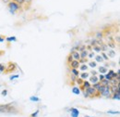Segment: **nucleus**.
I'll list each match as a JSON object with an SVG mask.
<instances>
[{
	"label": "nucleus",
	"mask_w": 120,
	"mask_h": 117,
	"mask_svg": "<svg viewBox=\"0 0 120 117\" xmlns=\"http://www.w3.org/2000/svg\"><path fill=\"white\" fill-rule=\"evenodd\" d=\"M19 110L16 107L14 102L0 104V113H9V114H16L19 113Z\"/></svg>",
	"instance_id": "nucleus-1"
},
{
	"label": "nucleus",
	"mask_w": 120,
	"mask_h": 117,
	"mask_svg": "<svg viewBox=\"0 0 120 117\" xmlns=\"http://www.w3.org/2000/svg\"><path fill=\"white\" fill-rule=\"evenodd\" d=\"M8 10L11 14H15L16 11L21 9V6L19 5L18 3H16L15 1H9L8 4Z\"/></svg>",
	"instance_id": "nucleus-2"
},
{
	"label": "nucleus",
	"mask_w": 120,
	"mask_h": 117,
	"mask_svg": "<svg viewBox=\"0 0 120 117\" xmlns=\"http://www.w3.org/2000/svg\"><path fill=\"white\" fill-rule=\"evenodd\" d=\"M17 64L15 62H12V61H9L6 64V69H5V73H14L17 69Z\"/></svg>",
	"instance_id": "nucleus-3"
},
{
	"label": "nucleus",
	"mask_w": 120,
	"mask_h": 117,
	"mask_svg": "<svg viewBox=\"0 0 120 117\" xmlns=\"http://www.w3.org/2000/svg\"><path fill=\"white\" fill-rule=\"evenodd\" d=\"M111 92H110V85L105 87L104 90L101 92V96L103 97H105V98H111Z\"/></svg>",
	"instance_id": "nucleus-4"
},
{
	"label": "nucleus",
	"mask_w": 120,
	"mask_h": 117,
	"mask_svg": "<svg viewBox=\"0 0 120 117\" xmlns=\"http://www.w3.org/2000/svg\"><path fill=\"white\" fill-rule=\"evenodd\" d=\"M69 112H70L71 117H79V111L75 107H71L69 109Z\"/></svg>",
	"instance_id": "nucleus-5"
},
{
	"label": "nucleus",
	"mask_w": 120,
	"mask_h": 117,
	"mask_svg": "<svg viewBox=\"0 0 120 117\" xmlns=\"http://www.w3.org/2000/svg\"><path fill=\"white\" fill-rule=\"evenodd\" d=\"M86 91H87L88 94L90 95V98H95V95H96L97 91H96V89H95L94 88L90 87V88H88L87 89H86Z\"/></svg>",
	"instance_id": "nucleus-6"
},
{
	"label": "nucleus",
	"mask_w": 120,
	"mask_h": 117,
	"mask_svg": "<svg viewBox=\"0 0 120 117\" xmlns=\"http://www.w3.org/2000/svg\"><path fill=\"white\" fill-rule=\"evenodd\" d=\"M79 60H75V59H73L69 64H68V66L70 67V69H79Z\"/></svg>",
	"instance_id": "nucleus-7"
},
{
	"label": "nucleus",
	"mask_w": 120,
	"mask_h": 117,
	"mask_svg": "<svg viewBox=\"0 0 120 117\" xmlns=\"http://www.w3.org/2000/svg\"><path fill=\"white\" fill-rule=\"evenodd\" d=\"M88 81L90 83V85H94V84H96V83L99 82V79H98V76L97 75H90Z\"/></svg>",
	"instance_id": "nucleus-8"
},
{
	"label": "nucleus",
	"mask_w": 120,
	"mask_h": 117,
	"mask_svg": "<svg viewBox=\"0 0 120 117\" xmlns=\"http://www.w3.org/2000/svg\"><path fill=\"white\" fill-rule=\"evenodd\" d=\"M71 56H72V58L73 59H75V60H79V58H80V55H79V51H73V52H71V53H69Z\"/></svg>",
	"instance_id": "nucleus-9"
},
{
	"label": "nucleus",
	"mask_w": 120,
	"mask_h": 117,
	"mask_svg": "<svg viewBox=\"0 0 120 117\" xmlns=\"http://www.w3.org/2000/svg\"><path fill=\"white\" fill-rule=\"evenodd\" d=\"M82 80H86V79H89L90 77V73H86V72H83V73H79V76Z\"/></svg>",
	"instance_id": "nucleus-10"
},
{
	"label": "nucleus",
	"mask_w": 120,
	"mask_h": 117,
	"mask_svg": "<svg viewBox=\"0 0 120 117\" xmlns=\"http://www.w3.org/2000/svg\"><path fill=\"white\" fill-rule=\"evenodd\" d=\"M71 92H72L74 95H79V94L81 93V91H80L79 88V87H76V86H73V87H72Z\"/></svg>",
	"instance_id": "nucleus-11"
},
{
	"label": "nucleus",
	"mask_w": 120,
	"mask_h": 117,
	"mask_svg": "<svg viewBox=\"0 0 120 117\" xmlns=\"http://www.w3.org/2000/svg\"><path fill=\"white\" fill-rule=\"evenodd\" d=\"M106 55L108 56V58H115L116 57V50L109 49V50H107V54Z\"/></svg>",
	"instance_id": "nucleus-12"
},
{
	"label": "nucleus",
	"mask_w": 120,
	"mask_h": 117,
	"mask_svg": "<svg viewBox=\"0 0 120 117\" xmlns=\"http://www.w3.org/2000/svg\"><path fill=\"white\" fill-rule=\"evenodd\" d=\"M88 65H86V64H80L79 65V71H80V72H87L88 71Z\"/></svg>",
	"instance_id": "nucleus-13"
},
{
	"label": "nucleus",
	"mask_w": 120,
	"mask_h": 117,
	"mask_svg": "<svg viewBox=\"0 0 120 117\" xmlns=\"http://www.w3.org/2000/svg\"><path fill=\"white\" fill-rule=\"evenodd\" d=\"M5 40L8 42V43H11V42H16L17 41V37L16 36H8V37H6Z\"/></svg>",
	"instance_id": "nucleus-14"
},
{
	"label": "nucleus",
	"mask_w": 120,
	"mask_h": 117,
	"mask_svg": "<svg viewBox=\"0 0 120 117\" xmlns=\"http://www.w3.org/2000/svg\"><path fill=\"white\" fill-rule=\"evenodd\" d=\"M88 53H89V51L88 50H83V51H81V52H79V55H80V58H87V56H88Z\"/></svg>",
	"instance_id": "nucleus-15"
},
{
	"label": "nucleus",
	"mask_w": 120,
	"mask_h": 117,
	"mask_svg": "<svg viewBox=\"0 0 120 117\" xmlns=\"http://www.w3.org/2000/svg\"><path fill=\"white\" fill-rule=\"evenodd\" d=\"M104 35H105V34H104V32H100V31L95 33L96 39H101V40H102V39L104 38Z\"/></svg>",
	"instance_id": "nucleus-16"
},
{
	"label": "nucleus",
	"mask_w": 120,
	"mask_h": 117,
	"mask_svg": "<svg viewBox=\"0 0 120 117\" xmlns=\"http://www.w3.org/2000/svg\"><path fill=\"white\" fill-rule=\"evenodd\" d=\"M30 100L31 102H39L41 100V99L37 96H31V97H30Z\"/></svg>",
	"instance_id": "nucleus-17"
},
{
	"label": "nucleus",
	"mask_w": 120,
	"mask_h": 117,
	"mask_svg": "<svg viewBox=\"0 0 120 117\" xmlns=\"http://www.w3.org/2000/svg\"><path fill=\"white\" fill-rule=\"evenodd\" d=\"M70 73L71 74H73L76 77H79V71L78 69H70Z\"/></svg>",
	"instance_id": "nucleus-18"
},
{
	"label": "nucleus",
	"mask_w": 120,
	"mask_h": 117,
	"mask_svg": "<svg viewBox=\"0 0 120 117\" xmlns=\"http://www.w3.org/2000/svg\"><path fill=\"white\" fill-rule=\"evenodd\" d=\"M107 71H108V69L106 67H105V66H100L99 67V72L102 74H105V73H107Z\"/></svg>",
	"instance_id": "nucleus-19"
},
{
	"label": "nucleus",
	"mask_w": 120,
	"mask_h": 117,
	"mask_svg": "<svg viewBox=\"0 0 120 117\" xmlns=\"http://www.w3.org/2000/svg\"><path fill=\"white\" fill-rule=\"evenodd\" d=\"M100 47H101L102 52H106V51L108 50V46H107L106 43H103V44L100 46Z\"/></svg>",
	"instance_id": "nucleus-20"
},
{
	"label": "nucleus",
	"mask_w": 120,
	"mask_h": 117,
	"mask_svg": "<svg viewBox=\"0 0 120 117\" xmlns=\"http://www.w3.org/2000/svg\"><path fill=\"white\" fill-rule=\"evenodd\" d=\"M111 98L116 100H120V94L119 93H114V94H112Z\"/></svg>",
	"instance_id": "nucleus-21"
},
{
	"label": "nucleus",
	"mask_w": 120,
	"mask_h": 117,
	"mask_svg": "<svg viewBox=\"0 0 120 117\" xmlns=\"http://www.w3.org/2000/svg\"><path fill=\"white\" fill-rule=\"evenodd\" d=\"M83 81H84V80H82L80 77H77V79H76V84H78L79 87H80V86L83 84Z\"/></svg>",
	"instance_id": "nucleus-22"
},
{
	"label": "nucleus",
	"mask_w": 120,
	"mask_h": 117,
	"mask_svg": "<svg viewBox=\"0 0 120 117\" xmlns=\"http://www.w3.org/2000/svg\"><path fill=\"white\" fill-rule=\"evenodd\" d=\"M94 58H95V61H96V62H103V61H104V59H103V58H102L101 55H97V56H95Z\"/></svg>",
	"instance_id": "nucleus-23"
},
{
	"label": "nucleus",
	"mask_w": 120,
	"mask_h": 117,
	"mask_svg": "<svg viewBox=\"0 0 120 117\" xmlns=\"http://www.w3.org/2000/svg\"><path fill=\"white\" fill-rule=\"evenodd\" d=\"M89 66H90V68H95V67H97V62L96 61H92V60H90L89 61Z\"/></svg>",
	"instance_id": "nucleus-24"
},
{
	"label": "nucleus",
	"mask_w": 120,
	"mask_h": 117,
	"mask_svg": "<svg viewBox=\"0 0 120 117\" xmlns=\"http://www.w3.org/2000/svg\"><path fill=\"white\" fill-rule=\"evenodd\" d=\"M106 45H107L108 47H111V49L116 48V44H115V42H107Z\"/></svg>",
	"instance_id": "nucleus-25"
},
{
	"label": "nucleus",
	"mask_w": 120,
	"mask_h": 117,
	"mask_svg": "<svg viewBox=\"0 0 120 117\" xmlns=\"http://www.w3.org/2000/svg\"><path fill=\"white\" fill-rule=\"evenodd\" d=\"M92 50H94V52H102L100 46H92Z\"/></svg>",
	"instance_id": "nucleus-26"
},
{
	"label": "nucleus",
	"mask_w": 120,
	"mask_h": 117,
	"mask_svg": "<svg viewBox=\"0 0 120 117\" xmlns=\"http://www.w3.org/2000/svg\"><path fill=\"white\" fill-rule=\"evenodd\" d=\"M100 84H101L102 86H104V87H106V86H108V85H110V83H109V81H108V80H105V79H104V80H102V81L100 82Z\"/></svg>",
	"instance_id": "nucleus-27"
},
{
	"label": "nucleus",
	"mask_w": 120,
	"mask_h": 117,
	"mask_svg": "<svg viewBox=\"0 0 120 117\" xmlns=\"http://www.w3.org/2000/svg\"><path fill=\"white\" fill-rule=\"evenodd\" d=\"M39 113H40V110H36L34 113H32L30 114V117H38Z\"/></svg>",
	"instance_id": "nucleus-28"
},
{
	"label": "nucleus",
	"mask_w": 120,
	"mask_h": 117,
	"mask_svg": "<svg viewBox=\"0 0 120 117\" xmlns=\"http://www.w3.org/2000/svg\"><path fill=\"white\" fill-rule=\"evenodd\" d=\"M5 69H6V64L0 63V73H4V72H5Z\"/></svg>",
	"instance_id": "nucleus-29"
},
{
	"label": "nucleus",
	"mask_w": 120,
	"mask_h": 117,
	"mask_svg": "<svg viewBox=\"0 0 120 117\" xmlns=\"http://www.w3.org/2000/svg\"><path fill=\"white\" fill-rule=\"evenodd\" d=\"M85 49H86V45H80V46H79L78 51H79V52H81V51H83V50H85Z\"/></svg>",
	"instance_id": "nucleus-30"
},
{
	"label": "nucleus",
	"mask_w": 120,
	"mask_h": 117,
	"mask_svg": "<svg viewBox=\"0 0 120 117\" xmlns=\"http://www.w3.org/2000/svg\"><path fill=\"white\" fill-rule=\"evenodd\" d=\"M72 60H73L72 56H71L70 54H68V57H67V63H68V64H69V63H70Z\"/></svg>",
	"instance_id": "nucleus-31"
},
{
	"label": "nucleus",
	"mask_w": 120,
	"mask_h": 117,
	"mask_svg": "<svg viewBox=\"0 0 120 117\" xmlns=\"http://www.w3.org/2000/svg\"><path fill=\"white\" fill-rule=\"evenodd\" d=\"M101 56H102V58H103L104 60H108V59H109L108 56L106 55V53H105V52H101Z\"/></svg>",
	"instance_id": "nucleus-32"
},
{
	"label": "nucleus",
	"mask_w": 120,
	"mask_h": 117,
	"mask_svg": "<svg viewBox=\"0 0 120 117\" xmlns=\"http://www.w3.org/2000/svg\"><path fill=\"white\" fill-rule=\"evenodd\" d=\"M95 57V53L93 52V51H91V52H90V53H88V56H87V58H90V59H91V58H93Z\"/></svg>",
	"instance_id": "nucleus-33"
},
{
	"label": "nucleus",
	"mask_w": 120,
	"mask_h": 117,
	"mask_svg": "<svg viewBox=\"0 0 120 117\" xmlns=\"http://www.w3.org/2000/svg\"><path fill=\"white\" fill-rule=\"evenodd\" d=\"M76 79H77V77L74 76L73 74H71L70 75V80H71V85H74L76 83Z\"/></svg>",
	"instance_id": "nucleus-34"
},
{
	"label": "nucleus",
	"mask_w": 120,
	"mask_h": 117,
	"mask_svg": "<svg viewBox=\"0 0 120 117\" xmlns=\"http://www.w3.org/2000/svg\"><path fill=\"white\" fill-rule=\"evenodd\" d=\"M79 64H86V62H88V59H87V58H79Z\"/></svg>",
	"instance_id": "nucleus-35"
},
{
	"label": "nucleus",
	"mask_w": 120,
	"mask_h": 117,
	"mask_svg": "<svg viewBox=\"0 0 120 117\" xmlns=\"http://www.w3.org/2000/svg\"><path fill=\"white\" fill-rule=\"evenodd\" d=\"M107 113H109V114H119V111H108L107 112Z\"/></svg>",
	"instance_id": "nucleus-36"
},
{
	"label": "nucleus",
	"mask_w": 120,
	"mask_h": 117,
	"mask_svg": "<svg viewBox=\"0 0 120 117\" xmlns=\"http://www.w3.org/2000/svg\"><path fill=\"white\" fill-rule=\"evenodd\" d=\"M19 77V74H15V75H11L10 77H9V80L10 81H12V80H14V79H18Z\"/></svg>",
	"instance_id": "nucleus-37"
},
{
	"label": "nucleus",
	"mask_w": 120,
	"mask_h": 117,
	"mask_svg": "<svg viewBox=\"0 0 120 117\" xmlns=\"http://www.w3.org/2000/svg\"><path fill=\"white\" fill-rule=\"evenodd\" d=\"M96 41H97V39H96V38H94V39H92V40L90 41V46H97V43H96Z\"/></svg>",
	"instance_id": "nucleus-38"
},
{
	"label": "nucleus",
	"mask_w": 120,
	"mask_h": 117,
	"mask_svg": "<svg viewBox=\"0 0 120 117\" xmlns=\"http://www.w3.org/2000/svg\"><path fill=\"white\" fill-rule=\"evenodd\" d=\"M82 93H83V96H84V98H86V99L90 98V95L88 94V92L86 91V89H85V90H83V91H82Z\"/></svg>",
	"instance_id": "nucleus-39"
},
{
	"label": "nucleus",
	"mask_w": 120,
	"mask_h": 117,
	"mask_svg": "<svg viewBox=\"0 0 120 117\" xmlns=\"http://www.w3.org/2000/svg\"><path fill=\"white\" fill-rule=\"evenodd\" d=\"M16 3H18L19 5H20V6H22V5H24L25 3H24V0H15Z\"/></svg>",
	"instance_id": "nucleus-40"
},
{
	"label": "nucleus",
	"mask_w": 120,
	"mask_h": 117,
	"mask_svg": "<svg viewBox=\"0 0 120 117\" xmlns=\"http://www.w3.org/2000/svg\"><path fill=\"white\" fill-rule=\"evenodd\" d=\"M98 79H99V82H101L102 80H104V79H105V75H104V74H102V73H100V74H99V76H98Z\"/></svg>",
	"instance_id": "nucleus-41"
},
{
	"label": "nucleus",
	"mask_w": 120,
	"mask_h": 117,
	"mask_svg": "<svg viewBox=\"0 0 120 117\" xmlns=\"http://www.w3.org/2000/svg\"><path fill=\"white\" fill-rule=\"evenodd\" d=\"M1 95H2L3 97H6V96L8 95V90H7V89H4V90L1 92Z\"/></svg>",
	"instance_id": "nucleus-42"
},
{
	"label": "nucleus",
	"mask_w": 120,
	"mask_h": 117,
	"mask_svg": "<svg viewBox=\"0 0 120 117\" xmlns=\"http://www.w3.org/2000/svg\"><path fill=\"white\" fill-rule=\"evenodd\" d=\"M33 0H24V3L26 4V5H30V3L32 2Z\"/></svg>",
	"instance_id": "nucleus-43"
},
{
	"label": "nucleus",
	"mask_w": 120,
	"mask_h": 117,
	"mask_svg": "<svg viewBox=\"0 0 120 117\" xmlns=\"http://www.w3.org/2000/svg\"><path fill=\"white\" fill-rule=\"evenodd\" d=\"M91 49H92V46H91L90 45L86 46V50H91Z\"/></svg>",
	"instance_id": "nucleus-44"
},
{
	"label": "nucleus",
	"mask_w": 120,
	"mask_h": 117,
	"mask_svg": "<svg viewBox=\"0 0 120 117\" xmlns=\"http://www.w3.org/2000/svg\"><path fill=\"white\" fill-rule=\"evenodd\" d=\"M90 75H97V72H96V71H91L90 73Z\"/></svg>",
	"instance_id": "nucleus-45"
},
{
	"label": "nucleus",
	"mask_w": 120,
	"mask_h": 117,
	"mask_svg": "<svg viewBox=\"0 0 120 117\" xmlns=\"http://www.w3.org/2000/svg\"><path fill=\"white\" fill-rule=\"evenodd\" d=\"M5 41V37H2L1 34H0V43H3Z\"/></svg>",
	"instance_id": "nucleus-46"
},
{
	"label": "nucleus",
	"mask_w": 120,
	"mask_h": 117,
	"mask_svg": "<svg viewBox=\"0 0 120 117\" xmlns=\"http://www.w3.org/2000/svg\"><path fill=\"white\" fill-rule=\"evenodd\" d=\"M2 1H3L5 4H7V5H8V2H9L10 0H2Z\"/></svg>",
	"instance_id": "nucleus-47"
},
{
	"label": "nucleus",
	"mask_w": 120,
	"mask_h": 117,
	"mask_svg": "<svg viewBox=\"0 0 120 117\" xmlns=\"http://www.w3.org/2000/svg\"><path fill=\"white\" fill-rule=\"evenodd\" d=\"M4 54H5V51L0 49V56H2V55H4Z\"/></svg>",
	"instance_id": "nucleus-48"
},
{
	"label": "nucleus",
	"mask_w": 120,
	"mask_h": 117,
	"mask_svg": "<svg viewBox=\"0 0 120 117\" xmlns=\"http://www.w3.org/2000/svg\"><path fill=\"white\" fill-rule=\"evenodd\" d=\"M84 117H91V116H89V115H85Z\"/></svg>",
	"instance_id": "nucleus-49"
},
{
	"label": "nucleus",
	"mask_w": 120,
	"mask_h": 117,
	"mask_svg": "<svg viewBox=\"0 0 120 117\" xmlns=\"http://www.w3.org/2000/svg\"><path fill=\"white\" fill-rule=\"evenodd\" d=\"M0 87H1V85H0Z\"/></svg>",
	"instance_id": "nucleus-50"
}]
</instances>
